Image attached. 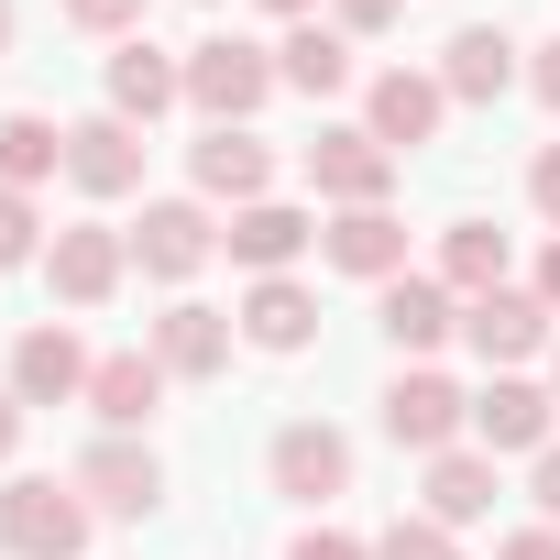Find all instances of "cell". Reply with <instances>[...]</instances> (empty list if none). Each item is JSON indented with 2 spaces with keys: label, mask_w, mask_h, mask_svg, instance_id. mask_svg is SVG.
<instances>
[{
  "label": "cell",
  "mask_w": 560,
  "mask_h": 560,
  "mask_svg": "<svg viewBox=\"0 0 560 560\" xmlns=\"http://www.w3.org/2000/svg\"><path fill=\"white\" fill-rule=\"evenodd\" d=\"M165 385H176V374H165L154 352H100V374H89V407H100V429H110V440H132V429L165 407Z\"/></svg>",
  "instance_id": "d6986e66"
},
{
  "label": "cell",
  "mask_w": 560,
  "mask_h": 560,
  "mask_svg": "<svg viewBox=\"0 0 560 560\" xmlns=\"http://www.w3.org/2000/svg\"><path fill=\"white\" fill-rule=\"evenodd\" d=\"M330 12H341V34H385V23L407 12V0H330Z\"/></svg>",
  "instance_id": "1f68e13d"
},
{
  "label": "cell",
  "mask_w": 560,
  "mask_h": 560,
  "mask_svg": "<svg viewBox=\"0 0 560 560\" xmlns=\"http://www.w3.org/2000/svg\"><path fill=\"white\" fill-rule=\"evenodd\" d=\"M374 319H385V341H396V352H440V341L462 330V298L440 287V275H396Z\"/></svg>",
  "instance_id": "7402d4cb"
},
{
  "label": "cell",
  "mask_w": 560,
  "mask_h": 560,
  "mask_svg": "<svg viewBox=\"0 0 560 560\" xmlns=\"http://www.w3.org/2000/svg\"><path fill=\"white\" fill-rule=\"evenodd\" d=\"M527 198H538V220H549V231H560V143H549V154H538V165H527Z\"/></svg>",
  "instance_id": "f546056e"
},
{
  "label": "cell",
  "mask_w": 560,
  "mask_h": 560,
  "mask_svg": "<svg viewBox=\"0 0 560 560\" xmlns=\"http://www.w3.org/2000/svg\"><path fill=\"white\" fill-rule=\"evenodd\" d=\"M319 242H330L341 275H363V287H396V275H407V220L396 209H341Z\"/></svg>",
  "instance_id": "ffe728a7"
},
{
  "label": "cell",
  "mask_w": 560,
  "mask_h": 560,
  "mask_svg": "<svg viewBox=\"0 0 560 560\" xmlns=\"http://www.w3.org/2000/svg\"><path fill=\"white\" fill-rule=\"evenodd\" d=\"M462 429H472V396L451 385V374H429V363H407L396 385H385V440L396 451H462Z\"/></svg>",
  "instance_id": "3957f363"
},
{
  "label": "cell",
  "mask_w": 560,
  "mask_h": 560,
  "mask_svg": "<svg viewBox=\"0 0 560 560\" xmlns=\"http://www.w3.org/2000/svg\"><path fill=\"white\" fill-rule=\"evenodd\" d=\"M527 89H538V100H549V110H560V34H549V45H538V56H527Z\"/></svg>",
  "instance_id": "836d02e7"
},
{
  "label": "cell",
  "mask_w": 560,
  "mask_h": 560,
  "mask_svg": "<svg viewBox=\"0 0 560 560\" xmlns=\"http://www.w3.org/2000/svg\"><path fill=\"white\" fill-rule=\"evenodd\" d=\"M462 341H472L483 363H527V352H549V308H538V287H494V298H472V308H462Z\"/></svg>",
  "instance_id": "4fadbf2b"
},
{
  "label": "cell",
  "mask_w": 560,
  "mask_h": 560,
  "mask_svg": "<svg viewBox=\"0 0 560 560\" xmlns=\"http://www.w3.org/2000/svg\"><path fill=\"white\" fill-rule=\"evenodd\" d=\"M549 418H560V396L527 385V374H494V385L472 396V440H483V451H549Z\"/></svg>",
  "instance_id": "9a60e30c"
},
{
  "label": "cell",
  "mask_w": 560,
  "mask_h": 560,
  "mask_svg": "<svg viewBox=\"0 0 560 560\" xmlns=\"http://www.w3.org/2000/svg\"><path fill=\"white\" fill-rule=\"evenodd\" d=\"M23 418H34L23 396H0V462H12V451H23Z\"/></svg>",
  "instance_id": "d590c367"
},
{
  "label": "cell",
  "mask_w": 560,
  "mask_h": 560,
  "mask_svg": "<svg viewBox=\"0 0 560 560\" xmlns=\"http://www.w3.org/2000/svg\"><path fill=\"white\" fill-rule=\"evenodd\" d=\"M538 308H560V242L538 253Z\"/></svg>",
  "instance_id": "8d00e7d4"
},
{
  "label": "cell",
  "mask_w": 560,
  "mask_h": 560,
  "mask_svg": "<svg viewBox=\"0 0 560 560\" xmlns=\"http://www.w3.org/2000/svg\"><path fill=\"white\" fill-rule=\"evenodd\" d=\"M538 516H549V527H560V440H549V451H538Z\"/></svg>",
  "instance_id": "e575fe53"
},
{
  "label": "cell",
  "mask_w": 560,
  "mask_h": 560,
  "mask_svg": "<svg viewBox=\"0 0 560 560\" xmlns=\"http://www.w3.org/2000/svg\"><path fill=\"white\" fill-rule=\"evenodd\" d=\"M220 253V220L198 209V198H143V231H132V264L143 275H165V287H187V275Z\"/></svg>",
  "instance_id": "52a82bcc"
},
{
  "label": "cell",
  "mask_w": 560,
  "mask_h": 560,
  "mask_svg": "<svg viewBox=\"0 0 560 560\" xmlns=\"http://www.w3.org/2000/svg\"><path fill=\"white\" fill-rule=\"evenodd\" d=\"M264 472H275V494H298V505H330V494H352V440H341L330 418H298V429H275Z\"/></svg>",
  "instance_id": "5b68a950"
},
{
  "label": "cell",
  "mask_w": 560,
  "mask_h": 560,
  "mask_svg": "<svg viewBox=\"0 0 560 560\" xmlns=\"http://www.w3.org/2000/svg\"><path fill=\"white\" fill-rule=\"evenodd\" d=\"M440 121H451V89H440V78H418V67H385V78H374V100H363V132H374L385 154L440 143Z\"/></svg>",
  "instance_id": "ba28073f"
},
{
  "label": "cell",
  "mask_w": 560,
  "mask_h": 560,
  "mask_svg": "<svg viewBox=\"0 0 560 560\" xmlns=\"http://www.w3.org/2000/svg\"><path fill=\"white\" fill-rule=\"evenodd\" d=\"M264 12H287V23H319V0H264Z\"/></svg>",
  "instance_id": "74e56055"
},
{
  "label": "cell",
  "mask_w": 560,
  "mask_h": 560,
  "mask_svg": "<svg viewBox=\"0 0 560 560\" xmlns=\"http://www.w3.org/2000/svg\"><path fill=\"white\" fill-rule=\"evenodd\" d=\"M287 560H374V549H363V538H341V527H308Z\"/></svg>",
  "instance_id": "4dcf8cb0"
},
{
  "label": "cell",
  "mask_w": 560,
  "mask_h": 560,
  "mask_svg": "<svg viewBox=\"0 0 560 560\" xmlns=\"http://www.w3.org/2000/svg\"><path fill=\"white\" fill-rule=\"evenodd\" d=\"M176 100H187V56H165V45H143V34H132V45L110 56V110L143 132V121H154V110H176Z\"/></svg>",
  "instance_id": "44dd1931"
},
{
  "label": "cell",
  "mask_w": 560,
  "mask_h": 560,
  "mask_svg": "<svg viewBox=\"0 0 560 560\" xmlns=\"http://www.w3.org/2000/svg\"><path fill=\"white\" fill-rule=\"evenodd\" d=\"M275 78H287V89H308V100L352 89V34H341V23H298L287 45H275Z\"/></svg>",
  "instance_id": "603a6c76"
},
{
  "label": "cell",
  "mask_w": 560,
  "mask_h": 560,
  "mask_svg": "<svg viewBox=\"0 0 560 560\" xmlns=\"http://www.w3.org/2000/svg\"><path fill=\"white\" fill-rule=\"evenodd\" d=\"M308 242H319V220H308V209H287V198H253V209H231V231H220V253H231V264H253V275H287Z\"/></svg>",
  "instance_id": "2e32d148"
},
{
  "label": "cell",
  "mask_w": 560,
  "mask_h": 560,
  "mask_svg": "<svg viewBox=\"0 0 560 560\" xmlns=\"http://www.w3.org/2000/svg\"><path fill=\"white\" fill-rule=\"evenodd\" d=\"M121 264H132V242H121V231H100V220L56 231V253H45V275H56V298H67V308H100V298L121 287Z\"/></svg>",
  "instance_id": "e0dca14e"
},
{
  "label": "cell",
  "mask_w": 560,
  "mask_h": 560,
  "mask_svg": "<svg viewBox=\"0 0 560 560\" xmlns=\"http://www.w3.org/2000/svg\"><path fill=\"white\" fill-rule=\"evenodd\" d=\"M187 165H198V198H231V209H253V198L275 187V154H264V132H253V121H209Z\"/></svg>",
  "instance_id": "30bf717a"
},
{
  "label": "cell",
  "mask_w": 560,
  "mask_h": 560,
  "mask_svg": "<svg viewBox=\"0 0 560 560\" xmlns=\"http://www.w3.org/2000/svg\"><path fill=\"white\" fill-rule=\"evenodd\" d=\"M494 560H560V527H516V538H505Z\"/></svg>",
  "instance_id": "d6a6232c"
},
{
  "label": "cell",
  "mask_w": 560,
  "mask_h": 560,
  "mask_svg": "<svg viewBox=\"0 0 560 560\" xmlns=\"http://www.w3.org/2000/svg\"><path fill=\"white\" fill-rule=\"evenodd\" d=\"M429 516H440V527L494 516V451H440V462H429Z\"/></svg>",
  "instance_id": "d4e9b609"
},
{
  "label": "cell",
  "mask_w": 560,
  "mask_h": 560,
  "mask_svg": "<svg viewBox=\"0 0 560 560\" xmlns=\"http://www.w3.org/2000/svg\"><path fill=\"white\" fill-rule=\"evenodd\" d=\"M440 287L451 298H494L505 287V231L494 220H451L440 231Z\"/></svg>",
  "instance_id": "cb8c5ba5"
},
{
  "label": "cell",
  "mask_w": 560,
  "mask_h": 560,
  "mask_svg": "<svg viewBox=\"0 0 560 560\" xmlns=\"http://www.w3.org/2000/svg\"><path fill=\"white\" fill-rule=\"evenodd\" d=\"M516 56H527L516 34H494V23H462V34L440 45V89H451V100H505V89L527 78Z\"/></svg>",
  "instance_id": "ac0fdd59"
},
{
  "label": "cell",
  "mask_w": 560,
  "mask_h": 560,
  "mask_svg": "<svg viewBox=\"0 0 560 560\" xmlns=\"http://www.w3.org/2000/svg\"><path fill=\"white\" fill-rule=\"evenodd\" d=\"M89 549V494L56 472L0 483V560H78Z\"/></svg>",
  "instance_id": "6da1fadb"
},
{
  "label": "cell",
  "mask_w": 560,
  "mask_h": 560,
  "mask_svg": "<svg viewBox=\"0 0 560 560\" xmlns=\"http://www.w3.org/2000/svg\"><path fill=\"white\" fill-rule=\"evenodd\" d=\"M549 396H560V341H549Z\"/></svg>",
  "instance_id": "ab89813d"
},
{
  "label": "cell",
  "mask_w": 560,
  "mask_h": 560,
  "mask_svg": "<svg viewBox=\"0 0 560 560\" xmlns=\"http://www.w3.org/2000/svg\"><path fill=\"white\" fill-rule=\"evenodd\" d=\"M0 56H12V0H0Z\"/></svg>",
  "instance_id": "f35d334b"
},
{
  "label": "cell",
  "mask_w": 560,
  "mask_h": 560,
  "mask_svg": "<svg viewBox=\"0 0 560 560\" xmlns=\"http://www.w3.org/2000/svg\"><path fill=\"white\" fill-rule=\"evenodd\" d=\"M67 483L89 494V516H154V505H165V462H154L143 440H89Z\"/></svg>",
  "instance_id": "277c9868"
},
{
  "label": "cell",
  "mask_w": 560,
  "mask_h": 560,
  "mask_svg": "<svg viewBox=\"0 0 560 560\" xmlns=\"http://www.w3.org/2000/svg\"><path fill=\"white\" fill-rule=\"evenodd\" d=\"M374 560H462V538H451L440 516H396V527L374 538Z\"/></svg>",
  "instance_id": "4316f807"
},
{
  "label": "cell",
  "mask_w": 560,
  "mask_h": 560,
  "mask_svg": "<svg viewBox=\"0 0 560 560\" xmlns=\"http://www.w3.org/2000/svg\"><path fill=\"white\" fill-rule=\"evenodd\" d=\"M67 176H78L89 198H132V187H143V132H132L121 110L67 121Z\"/></svg>",
  "instance_id": "9c48e42d"
},
{
  "label": "cell",
  "mask_w": 560,
  "mask_h": 560,
  "mask_svg": "<svg viewBox=\"0 0 560 560\" xmlns=\"http://www.w3.org/2000/svg\"><path fill=\"white\" fill-rule=\"evenodd\" d=\"M231 330H242L253 352H308V341H319V298L298 287V275H253V298L231 308Z\"/></svg>",
  "instance_id": "7c38bea8"
},
{
  "label": "cell",
  "mask_w": 560,
  "mask_h": 560,
  "mask_svg": "<svg viewBox=\"0 0 560 560\" xmlns=\"http://www.w3.org/2000/svg\"><path fill=\"white\" fill-rule=\"evenodd\" d=\"M231 341H242L231 308H198V298H176V308L154 319V363H165L176 385H209V374L231 363Z\"/></svg>",
  "instance_id": "5bb4252c"
},
{
  "label": "cell",
  "mask_w": 560,
  "mask_h": 560,
  "mask_svg": "<svg viewBox=\"0 0 560 560\" xmlns=\"http://www.w3.org/2000/svg\"><path fill=\"white\" fill-rule=\"evenodd\" d=\"M67 165V132L45 110H0V187H45Z\"/></svg>",
  "instance_id": "484cf974"
},
{
  "label": "cell",
  "mask_w": 560,
  "mask_h": 560,
  "mask_svg": "<svg viewBox=\"0 0 560 560\" xmlns=\"http://www.w3.org/2000/svg\"><path fill=\"white\" fill-rule=\"evenodd\" d=\"M308 187H319V198H341V209H385V187H396V154H385L363 121H330V132L308 143Z\"/></svg>",
  "instance_id": "8992f818"
},
{
  "label": "cell",
  "mask_w": 560,
  "mask_h": 560,
  "mask_svg": "<svg viewBox=\"0 0 560 560\" xmlns=\"http://www.w3.org/2000/svg\"><path fill=\"white\" fill-rule=\"evenodd\" d=\"M89 374H100V363L78 352L67 319H45V330L12 341V396H23V407H67V396H89Z\"/></svg>",
  "instance_id": "8fae6325"
},
{
  "label": "cell",
  "mask_w": 560,
  "mask_h": 560,
  "mask_svg": "<svg viewBox=\"0 0 560 560\" xmlns=\"http://www.w3.org/2000/svg\"><path fill=\"white\" fill-rule=\"evenodd\" d=\"M34 242H45L34 198H23V187H0V264H34Z\"/></svg>",
  "instance_id": "83f0119b"
},
{
  "label": "cell",
  "mask_w": 560,
  "mask_h": 560,
  "mask_svg": "<svg viewBox=\"0 0 560 560\" xmlns=\"http://www.w3.org/2000/svg\"><path fill=\"white\" fill-rule=\"evenodd\" d=\"M275 89H287V78H275V56H264V45H242V34L187 45V100H198L209 121H253Z\"/></svg>",
  "instance_id": "7a4b0ae2"
},
{
  "label": "cell",
  "mask_w": 560,
  "mask_h": 560,
  "mask_svg": "<svg viewBox=\"0 0 560 560\" xmlns=\"http://www.w3.org/2000/svg\"><path fill=\"white\" fill-rule=\"evenodd\" d=\"M67 23H78V34H132L143 0H67Z\"/></svg>",
  "instance_id": "f1b7e54d"
}]
</instances>
